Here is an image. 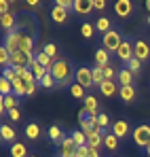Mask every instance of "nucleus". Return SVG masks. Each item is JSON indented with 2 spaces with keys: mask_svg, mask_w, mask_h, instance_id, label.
<instances>
[{
  "mask_svg": "<svg viewBox=\"0 0 150 157\" xmlns=\"http://www.w3.org/2000/svg\"><path fill=\"white\" fill-rule=\"evenodd\" d=\"M36 28H38V21L32 17V13H25L19 17V24H17V30H21V32H32V36H36Z\"/></svg>",
  "mask_w": 150,
  "mask_h": 157,
  "instance_id": "14",
  "label": "nucleus"
},
{
  "mask_svg": "<svg viewBox=\"0 0 150 157\" xmlns=\"http://www.w3.org/2000/svg\"><path fill=\"white\" fill-rule=\"evenodd\" d=\"M146 9H148V11H150V0H148V2H146Z\"/></svg>",
  "mask_w": 150,
  "mask_h": 157,
  "instance_id": "54",
  "label": "nucleus"
},
{
  "mask_svg": "<svg viewBox=\"0 0 150 157\" xmlns=\"http://www.w3.org/2000/svg\"><path fill=\"white\" fill-rule=\"evenodd\" d=\"M119 91H121V85L116 81H104L100 85V94L106 98H114V96H119Z\"/></svg>",
  "mask_w": 150,
  "mask_h": 157,
  "instance_id": "17",
  "label": "nucleus"
},
{
  "mask_svg": "<svg viewBox=\"0 0 150 157\" xmlns=\"http://www.w3.org/2000/svg\"><path fill=\"white\" fill-rule=\"evenodd\" d=\"M80 34H82V38L91 40V38H93V34H95V24H91V21H85V24L80 26Z\"/></svg>",
  "mask_w": 150,
  "mask_h": 157,
  "instance_id": "34",
  "label": "nucleus"
},
{
  "mask_svg": "<svg viewBox=\"0 0 150 157\" xmlns=\"http://www.w3.org/2000/svg\"><path fill=\"white\" fill-rule=\"evenodd\" d=\"M112 134H114L119 140H125V138H129V136L133 134V130H131L129 121L119 119V121H114V123H112Z\"/></svg>",
  "mask_w": 150,
  "mask_h": 157,
  "instance_id": "11",
  "label": "nucleus"
},
{
  "mask_svg": "<svg viewBox=\"0 0 150 157\" xmlns=\"http://www.w3.org/2000/svg\"><path fill=\"white\" fill-rule=\"evenodd\" d=\"M9 9H11V2L9 0H0V13H9Z\"/></svg>",
  "mask_w": 150,
  "mask_h": 157,
  "instance_id": "48",
  "label": "nucleus"
},
{
  "mask_svg": "<svg viewBox=\"0 0 150 157\" xmlns=\"http://www.w3.org/2000/svg\"><path fill=\"white\" fill-rule=\"evenodd\" d=\"M64 138H66V136H64V130H61L59 125H51V128H49V140H53V142L59 144Z\"/></svg>",
  "mask_w": 150,
  "mask_h": 157,
  "instance_id": "30",
  "label": "nucleus"
},
{
  "mask_svg": "<svg viewBox=\"0 0 150 157\" xmlns=\"http://www.w3.org/2000/svg\"><path fill=\"white\" fill-rule=\"evenodd\" d=\"M106 130H100V128H95L93 132H89L87 134V147H91V149H100L104 147V138H106Z\"/></svg>",
  "mask_w": 150,
  "mask_h": 157,
  "instance_id": "12",
  "label": "nucleus"
},
{
  "mask_svg": "<svg viewBox=\"0 0 150 157\" xmlns=\"http://www.w3.org/2000/svg\"><path fill=\"white\" fill-rule=\"evenodd\" d=\"M133 57H137L140 62H148L150 59V40H146L144 36L133 40Z\"/></svg>",
  "mask_w": 150,
  "mask_h": 157,
  "instance_id": "5",
  "label": "nucleus"
},
{
  "mask_svg": "<svg viewBox=\"0 0 150 157\" xmlns=\"http://www.w3.org/2000/svg\"><path fill=\"white\" fill-rule=\"evenodd\" d=\"M80 121V130L85 132V134H89V132H93L97 128V123H95V117H85V119H78Z\"/></svg>",
  "mask_w": 150,
  "mask_h": 157,
  "instance_id": "29",
  "label": "nucleus"
},
{
  "mask_svg": "<svg viewBox=\"0 0 150 157\" xmlns=\"http://www.w3.org/2000/svg\"><path fill=\"white\" fill-rule=\"evenodd\" d=\"M123 40H125V36H123V32L121 30H116V28H112L108 34H104L101 36V45H104V49L108 53H114L119 51V47L123 45Z\"/></svg>",
  "mask_w": 150,
  "mask_h": 157,
  "instance_id": "2",
  "label": "nucleus"
},
{
  "mask_svg": "<svg viewBox=\"0 0 150 157\" xmlns=\"http://www.w3.org/2000/svg\"><path fill=\"white\" fill-rule=\"evenodd\" d=\"M82 110L89 115V117H97L100 115V102L95 96H87L85 102H82Z\"/></svg>",
  "mask_w": 150,
  "mask_h": 157,
  "instance_id": "18",
  "label": "nucleus"
},
{
  "mask_svg": "<svg viewBox=\"0 0 150 157\" xmlns=\"http://www.w3.org/2000/svg\"><path fill=\"white\" fill-rule=\"evenodd\" d=\"M104 70V78L106 81H114V77H116V70L112 68V66H106V68H101Z\"/></svg>",
  "mask_w": 150,
  "mask_h": 157,
  "instance_id": "45",
  "label": "nucleus"
},
{
  "mask_svg": "<svg viewBox=\"0 0 150 157\" xmlns=\"http://www.w3.org/2000/svg\"><path fill=\"white\" fill-rule=\"evenodd\" d=\"M6 115H9V119H11L13 123H17V121L21 119V110H19V108H13V110H9Z\"/></svg>",
  "mask_w": 150,
  "mask_h": 157,
  "instance_id": "46",
  "label": "nucleus"
},
{
  "mask_svg": "<svg viewBox=\"0 0 150 157\" xmlns=\"http://www.w3.org/2000/svg\"><path fill=\"white\" fill-rule=\"evenodd\" d=\"M55 6H61L66 11H74V2L72 0H55Z\"/></svg>",
  "mask_w": 150,
  "mask_h": 157,
  "instance_id": "44",
  "label": "nucleus"
},
{
  "mask_svg": "<svg viewBox=\"0 0 150 157\" xmlns=\"http://www.w3.org/2000/svg\"><path fill=\"white\" fill-rule=\"evenodd\" d=\"M19 36H21V30H13L9 34H4V38H2V47L11 53V57L19 51Z\"/></svg>",
  "mask_w": 150,
  "mask_h": 157,
  "instance_id": "6",
  "label": "nucleus"
},
{
  "mask_svg": "<svg viewBox=\"0 0 150 157\" xmlns=\"http://www.w3.org/2000/svg\"><path fill=\"white\" fill-rule=\"evenodd\" d=\"M40 134H42V130H40V125H38V123L30 121V123L25 125V138H27V140H38V138H40Z\"/></svg>",
  "mask_w": 150,
  "mask_h": 157,
  "instance_id": "25",
  "label": "nucleus"
},
{
  "mask_svg": "<svg viewBox=\"0 0 150 157\" xmlns=\"http://www.w3.org/2000/svg\"><path fill=\"white\" fill-rule=\"evenodd\" d=\"M146 24H148V28H150V13H148V17H146Z\"/></svg>",
  "mask_w": 150,
  "mask_h": 157,
  "instance_id": "53",
  "label": "nucleus"
},
{
  "mask_svg": "<svg viewBox=\"0 0 150 157\" xmlns=\"http://www.w3.org/2000/svg\"><path fill=\"white\" fill-rule=\"evenodd\" d=\"M119 98H121L125 104H131V102H135V98H137V91H135V87H121V91H119Z\"/></svg>",
  "mask_w": 150,
  "mask_h": 157,
  "instance_id": "23",
  "label": "nucleus"
},
{
  "mask_svg": "<svg viewBox=\"0 0 150 157\" xmlns=\"http://www.w3.org/2000/svg\"><path fill=\"white\" fill-rule=\"evenodd\" d=\"M93 81H95V87H97V89H100L101 83L106 81V78H104V70H101L100 66H93Z\"/></svg>",
  "mask_w": 150,
  "mask_h": 157,
  "instance_id": "41",
  "label": "nucleus"
},
{
  "mask_svg": "<svg viewBox=\"0 0 150 157\" xmlns=\"http://www.w3.org/2000/svg\"><path fill=\"white\" fill-rule=\"evenodd\" d=\"M116 83L121 85V87H135L133 83H135V75L127 68V66H123V68H119V72H116Z\"/></svg>",
  "mask_w": 150,
  "mask_h": 157,
  "instance_id": "15",
  "label": "nucleus"
},
{
  "mask_svg": "<svg viewBox=\"0 0 150 157\" xmlns=\"http://www.w3.org/2000/svg\"><path fill=\"white\" fill-rule=\"evenodd\" d=\"M2 78H6V81H11V83H13V81L17 78V75H15V70H13V68H4V70H2Z\"/></svg>",
  "mask_w": 150,
  "mask_h": 157,
  "instance_id": "47",
  "label": "nucleus"
},
{
  "mask_svg": "<svg viewBox=\"0 0 150 157\" xmlns=\"http://www.w3.org/2000/svg\"><path fill=\"white\" fill-rule=\"evenodd\" d=\"M34 57H36V62H38L40 66H45L47 70H53V64H55V59H51V57H49V55H47L45 51H42V49L34 53Z\"/></svg>",
  "mask_w": 150,
  "mask_h": 157,
  "instance_id": "26",
  "label": "nucleus"
},
{
  "mask_svg": "<svg viewBox=\"0 0 150 157\" xmlns=\"http://www.w3.org/2000/svg\"><path fill=\"white\" fill-rule=\"evenodd\" d=\"M95 66H100V68L110 66V53L106 51L104 47H97L95 49Z\"/></svg>",
  "mask_w": 150,
  "mask_h": 157,
  "instance_id": "22",
  "label": "nucleus"
},
{
  "mask_svg": "<svg viewBox=\"0 0 150 157\" xmlns=\"http://www.w3.org/2000/svg\"><path fill=\"white\" fill-rule=\"evenodd\" d=\"M51 75L55 77V81H57V87H70V85L74 83L76 68H74V64H72V59H70V57L61 55V57H57V59H55Z\"/></svg>",
  "mask_w": 150,
  "mask_h": 157,
  "instance_id": "1",
  "label": "nucleus"
},
{
  "mask_svg": "<svg viewBox=\"0 0 150 157\" xmlns=\"http://www.w3.org/2000/svg\"><path fill=\"white\" fill-rule=\"evenodd\" d=\"M104 147H106L108 151H116V149H119V138H116L112 132H108L106 138H104Z\"/></svg>",
  "mask_w": 150,
  "mask_h": 157,
  "instance_id": "31",
  "label": "nucleus"
},
{
  "mask_svg": "<svg viewBox=\"0 0 150 157\" xmlns=\"http://www.w3.org/2000/svg\"><path fill=\"white\" fill-rule=\"evenodd\" d=\"M19 100H21V98H17L15 94H11V96H4V98L0 100V115L4 117L9 110H13V108H19Z\"/></svg>",
  "mask_w": 150,
  "mask_h": 157,
  "instance_id": "16",
  "label": "nucleus"
},
{
  "mask_svg": "<svg viewBox=\"0 0 150 157\" xmlns=\"http://www.w3.org/2000/svg\"><path fill=\"white\" fill-rule=\"evenodd\" d=\"M131 136H133V144L146 151V147L150 144V125L148 123H142V125L133 128V134Z\"/></svg>",
  "mask_w": 150,
  "mask_h": 157,
  "instance_id": "3",
  "label": "nucleus"
},
{
  "mask_svg": "<svg viewBox=\"0 0 150 157\" xmlns=\"http://www.w3.org/2000/svg\"><path fill=\"white\" fill-rule=\"evenodd\" d=\"M25 83V81H24ZM36 89H38V81H30L25 83V96H36Z\"/></svg>",
  "mask_w": 150,
  "mask_h": 157,
  "instance_id": "43",
  "label": "nucleus"
},
{
  "mask_svg": "<svg viewBox=\"0 0 150 157\" xmlns=\"http://www.w3.org/2000/svg\"><path fill=\"white\" fill-rule=\"evenodd\" d=\"M146 155L150 157V144H148V147H146Z\"/></svg>",
  "mask_w": 150,
  "mask_h": 157,
  "instance_id": "52",
  "label": "nucleus"
},
{
  "mask_svg": "<svg viewBox=\"0 0 150 157\" xmlns=\"http://www.w3.org/2000/svg\"><path fill=\"white\" fill-rule=\"evenodd\" d=\"M76 142L72 140V136H66L61 142H59V149H57V157H76Z\"/></svg>",
  "mask_w": 150,
  "mask_h": 157,
  "instance_id": "10",
  "label": "nucleus"
},
{
  "mask_svg": "<svg viewBox=\"0 0 150 157\" xmlns=\"http://www.w3.org/2000/svg\"><path fill=\"white\" fill-rule=\"evenodd\" d=\"M17 24H19V19H17V15H15L13 11H9V13H0V28L4 30V34L17 30Z\"/></svg>",
  "mask_w": 150,
  "mask_h": 157,
  "instance_id": "9",
  "label": "nucleus"
},
{
  "mask_svg": "<svg viewBox=\"0 0 150 157\" xmlns=\"http://www.w3.org/2000/svg\"><path fill=\"white\" fill-rule=\"evenodd\" d=\"M116 59L123 62L125 66L133 59V40H131V38H125V40H123V45H121L119 51H116Z\"/></svg>",
  "mask_w": 150,
  "mask_h": 157,
  "instance_id": "7",
  "label": "nucleus"
},
{
  "mask_svg": "<svg viewBox=\"0 0 150 157\" xmlns=\"http://www.w3.org/2000/svg\"><path fill=\"white\" fill-rule=\"evenodd\" d=\"M127 68H129V70H131V72H133V75L137 77V75H140V70H142V62H140L137 57H133V59H131V62L127 64Z\"/></svg>",
  "mask_w": 150,
  "mask_h": 157,
  "instance_id": "42",
  "label": "nucleus"
},
{
  "mask_svg": "<svg viewBox=\"0 0 150 157\" xmlns=\"http://www.w3.org/2000/svg\"><path fill=\"white\" fill-rule=\"evenodd\" d=\"M13 91H15V96L17 98H25V83H24V78H15L13 81Z\"/></svg>",
  "mask_w": 150,
  "mask_h": 157,
  "instance_id": "35",
  "label": "nucleus"
},
{
  "mask_svg": "<svg viewBox=\"0 0 150 157\" xmlns=\"http://www.w3.org/2000/svg\"><path fill=\"white\" fill-rule=\"evenodd\" d=\"M95 30L101 32V34H108L110 30H112V19L110 17H106V15H101L95 19Z\"/></svg>",
  "mask_w": 150,
  "mask_h": 157,
  "instance_id": "24",
  "label": "nucleus"
},
{
  "mask_svg": "<svg viewBox=\"0 0 150 157\" xmlns=\"http://www.w3.org/2000/svg\"><path fill=\"white\" fill-rule=\"evenodd\" d=\"M49 15H51V21L57 24V26H66V24L70 21V11H66V9H61V6H55V4H53Z\"/></svg>",
  "mask_w": 150,
  "mask_h": 157,
  "instance_id": "13",
  "label": "nucleus"
},
{
  "mask_svg": "<svg viewBox=\"0 0 150 157\" xmlns=\"http://www.w3.org/2000/svg\"><path fill=\"white\" fill-rule=\"evenodd\" d=\"M74 83L82 85L85 89H93V87H95V81H93V68H87V66H78V68H76Z\"/></svg>",
  "mask_w": 150,
  "mask_h": 157,
  "instance_id": "4",
  "label": "nucleus"
},
{
  "mask_svg": "<svg viewBox=\"0 0 150 157\" xmlns=\"http://www.w3.org/2000/svg\"><path fill=\"white\" fill-rule=\"evenodd\" d=\"M42 51L47 53L51 59H57V57H61V55H59V49H57V45H55V43H47V45L42 47Z\"/></svg>",
  "mask_w": 150,
  "mask_h": 157,
  "instance_id": "39",
  "label": "nucleus"
},
{
  "mask_svg": "<svg viewBox=\"0 0 150 157\" xmlns=\"http://www.w3.org/2000/svg\"><path fill=\"white\" fill-rule=\"evenodd\" d=\"M27 6H40L38 0H27Z\"/></svg>",
  "mask_w": 150,
  "mask_h": 157,
  "instance_id": "51",
  "label": "nucleus"
},
{
  "mask_svg": "<svg viewBox=\"0 0 150 157\" xmlns=\"http://www.w3.org/2000/svg\"><path fill=\"white\" fill-rule=\"evenodd\" d=\"M95 123H97V128H100V130H106V128L110 125V117H108L106 113H100V115L95 117Z\"/></svg>",
  "mask_w": 150,
  "mask_h": 157,
  "instance_id": "40",
  "label": "nucleus"
},
{
  "mask_svg": "<svg viewBox=\"0 0 150 157\" xmlns=\"http://www.w3.org/2000/svg\"><path fill=\"white\" fill-rule=\"evenodd\" d=\"M11 94H15V91H13V83L0 77V96L4 98V96H11Z\"/></svg>",
  "mask_w": 150,
  "mask_h": 157,
  "instance_id": "37",
  "label": "nucleus"
},
{
  "mask_svg": "<svg viewBox=\"0 0 150 157\" xmlns=\"http://www.w3.org/2000/svg\"><path fill=\"white\" fill-rule=\"evenodd\" d=\"M11 157H30L27 147H25L24 142H15V144H11Z\"/></svg>",
  "mask_w": 150,
  "mask_h": 157,
  "instance_id": "28",
  "label": "nucleus"
},
{
  "mask_svg": "<svg viewBox=\"0 0 150 157\" xmlns=\"http://www.w3.org/2000/svg\"><path fill=\"white\" fill-rule=\"evenodd\" d=\"M87 157H101L100 149H91V147H89V153H87Z\"/></svg>",
  "mask_w": 150,
  "mask_h": 157,
  "instance_id": "50",
  "label": "nucleus"
},
{
  "mask_svg": "<svg viewBox=\"0 0 150 157\" xmlns=\"http://www.w3.org/2000/svg\"><path fill=\"white\" fill-rule=\"evenodd\" d=\"M30 70H32V72H34V78H36V81H38V83H40V81H42V78H45V75H47V72H49V70H47V68H45V66H40V64H38V62H34V64H32V66H30Z\"/></svg>",
  "mask_w": 150,
  "mask_h": 157,
  "instance_id": "33",
  "label": "nucleus"
},
{
  "mask_svg": "<svg viewBox=\"0 0 150 157\" xmlns=\"http://www.w3.org/2000/svg\"><path fill=\"white\" fill-rule=\"evenodd\" d=\"M133 11H135V4H133L131 0H116V2H114V13H116V17H121V19L131 17Z\"/></svg>",
  "mask_w": 150,
  "mask_h": 157,
  "instance_id": "8",
  "label": "nucleus"
},
{
  "mask_svg": "<svg viewBox=\"0 0 150 157\" xmlns=\"http://www.w3.org/2000/svg\"><path fill=\"white\" fill-rule=\"evenodd\" d=\"M95 11L93 0H74V13L76 15H91Z\"/></svg>",
  "mask_w": 150,
  "mask_h": 157,
  "instance_id": "20",
  "label": "nucleus"
},
{
  "mask_svg": "<svg viewBox=\"0 0 150 157\" xmlns=\"http://www.w3.org/2000/svg\"><path fill=\"white\" fill-rule=\"evenodd\" d=\"M68 91H70V96L76 98V100H82V102H85V98H87V89H85L82 85H78V83H72V85L68 87Z\"/></svg>",
  "mask_w": 150,
  "mask_h": 157,
  "instance_id": "27",
  "label": "nucleus"
},
{
  "mask_svg": "<svg viewBox=\"0 0 150 157\" xmlns=\"http://www.w3.org/2000/svg\"><path fill=\"white\" fill-rule=\"evenodd\" d=\"M19 51L27 53V55H34V36L32 34L21 32V36H19Z\"/></svg>",
  "mask_w": 150,
  "mask_h": 157,
  "instance_id": "19",
  "label": "nucleus"
},
{
  "mask_svg": "<svg viewBox=\"0 0 150 157\" xmlns=\"http://www.w3.org/2000/svg\"><path fill=\"white\" fill-rule=\"evenodd\" d=\"M70 136H72V140L76 142V147H87V134L82 130H72Z\"/></svg>",
  "mask_w": 150,
  "mask_h": 157,
  "instance_id": "32",
  "label": "nucleus"
},
{
  "mask_svg": "<svg viewBox=\"0 0 150 157\" xmlns=\"http://www.w3.org/2000/svg\"><path fill=\"white\" fill-rule=\"evenodd\" d=\"M93 6H95V11H104L106 9V0H93Z\"/></svg>",
  "mask_w": 150,
  "mask_h": 157,
  "instance_id": "49",
  "label": "nucleus"
},
{
  "mask_svg": "<svg viewBox=\"0 0 150 157\" xmlns=\"http://www.w3.org/2000/svg\"><path fill=\"white\" fill-rule=\"evenodd\" d=\"M0 136H2V140L9 142V144H15V142H17V132H15L13 125H9V123H2V125H0Z\"/></svg>",
  "mask_w": 150,
  "mask_h": 157,
  "instance_id": "21",
  "label": "nucleus"
},
{
  "mask_svg": "<svg viewBox=\"0 0 150 157\" xmlns=\"http://www.w3.org/2000/svg\"><path fill=\"white\" fill-rule=\"evenodd\" d=\"M0 66H2V70H4V68H13V66H11V53L6 51L2 45H0Z\"/></svg>",
  "mask_w": 150,
  "mask_h": 157,
  "instance_id": "38",
  "label": "nucleus"
},
{
  "mask_svg": "<svg viewBox=\"0 0 150 157\" xmlns=\"http://www.w3.org/2000/svg\"><path fill=\"white\" fill-rule=\"evenodd\" d=\"M30 157H38V155H30Z\"/></svg>",
  "mask_w": 150,
  "mask_h": 157,
  "instance_id": "55",
  "label": "nucleus"
},
{
  "mask_svg": "<svg viewBox=\"0 0 150 157\" xmlns=\"http://www.w3.org/2000/svg\"><path fill=\"white\" fill-rule=\"evenodd\" d=\"M38 85H40V87H45V89H55V87H57V81H55V77L51 75V70H49V72L45 75V78H42Z\"/></svg>",
  "mask_w": 150,
  "mask_h": 157,
  "instance_id": "36",
  "label": "nucleus"
}]
</instances>
